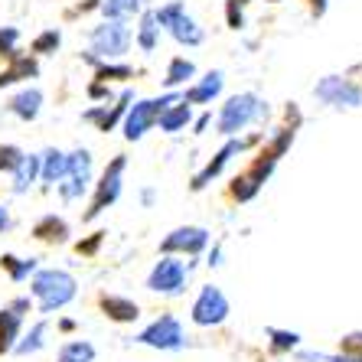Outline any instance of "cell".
Instances as JSON below:
<instances>
[{
  "label": "cell",
  "mask_w": 362,
  "mask_h": 362,
  "mask_svg": "<svg viewBox=\"0 0 362 362\" xmlns=\"http://www.w3.org/2000/svg\"><path fill=\"white\" fill-rule=\"evenodd\" d=\"M30 291H33L36 303H40V313H56L62 307L76 300L78 294V281L62 268H36V274L30 278Z\"/></svg>",
  "instance_id": "1"
},
{
  "label": "cell",
  "mask_w": 362,
  "mask_h": 362,
  "mask_svg": "<svg viewBox=\"0 0 362 362\" xmlns=\"http://www.w3.org/2000/svg\"><path fill=\"white\" fill-rule=\"evenodd\" d=\"M262 115H268V105H264L258 95L238 92L219 108V115H216V131H219L222 137H235V134H242L252 121L262 118Z\"/></svg>",
  "instance_id": "2"
},
{
  "label": "cell",
  "mask_w": 362,
  "mask_h": 362,
  "mask_svg": "<svg viewBox=\"0 0 362 362\" xmlns=\"http://www.w3.org/2000/svg\"><path fill=\"white\" fill-rule=\"evenodd\" d=\"M180 98H183L180 92H167V95H160V98L134 101V105L127 108L124 121H121V127H124V141H141L147 131L157 127V118H160L163 111H167L173 101H180Z\"/></svg>",
  "instance_id": "3"
},
{
  "label": "cell",
  "mask_w": 362,
  "mask_h": 362,
  "mask_svg": "<svg viewBox=\"0 0 362 362\" xmlns=\"http://www.w3.org/2000/svg\"><path fill=\"white\" fill-rule=\"evenodd\" d=\"M189 271H193V264L183 262L180 255H163L147 274V291L163 297H180L189 284Z\"/></svg>",
  "instance_id": "4"
},
{
  "label": "cell",
  "mask_w": 362,
  "mask_h": 362,
  "mask_svg": "<svg viewBox=\"0 0 362 362\" xmlns=\"http://www.w3.org/2000/svg\"><path fill=\"white\" fill-rule=\"evenodd\" d=\"M131 40H134V33H131L127 20H105V23L95 26L92 33H88L92 52L98 56V59H105V62L127 56V49H131Z\"/></svg>",
  "instance_id": "5"
},
{
  "label": "cell",
  "mask_w": 362,
  "mask_h": 362,
  "mask_svg": "<svg viewBox=\"0 0 362 362\" xmlns=\"http://www.w3.org/2000/svg\"><path fill=\"white\" fill-rule=\"evenodd\" d=\"M134 343L151 346V349H160V353H180V349L186 346L183 323H180L173 313H160L157 320L147 323V327L137 333Z\"/></svg>",
  "instance_id": "6"
},
{
  "label": "cell",
  "mask_w": 362,
  "mask_h": 362,
  "mask_svg": "<svg viewBox=\"0 0 362 362\" xmlns=\"http://www.w3.org/2000/svg\"><path fill=\"white\" fill-rule=\"evenodd\" d=\"M124 167H127V157L124 153H118L115 160L105 167V173H101V180L95 183V196H92V206H88V212H85V219L92 222V219H98L101 212L108 209V206H115L118 202V196H121V180H124Z\"/></svg>",
  "instance_id": "7"
},
{
  "label": "cell",
  "mask_w": 362,
  "mask_h": 362,
  "mask_svg": "<svg viewBox=\"0 0 362 362\" xmlns=\"http://www.w3.org/2000/svg\"><path fill=\"white\" fill-rule=\"evenodd\" d=\"M228 310H232V307H228V297L222 294V287L202 284L199 294H196V300H193L189 317H193L196 327H219V323H226Z\"/></svg>",
  "instance_id": "8"
},
{
  "label": "cell",
  "mask_w": 362,
  "mask_h": 362,
  "mask_svg": "<svg viewBox=\"0 0 362 362\" xmlns=\"http://www.w3.org/2000/svg\"><path fill=\"white\" fill-rule=\"evenodd\" d=\"M88 186H92V151H78L69 153V170H66V180L59 183V196L66 202H76L88 193Z\"/></svg>",
  "instance_id": "9"
},
{
  "label": "cell",
  "mask_w": 362,
  "mask_h": 362,
  "mask_svg": "<svg viewBox=\"0 0 362 362\" xmlns=\"http://www.w3.org/2000/svg\"><path fill=\"white\" fill-rule=\"evenodd\" d=\"M212 235L209 228L202 226H180L173 228L167 238L160 242V252L163 255H189V258H196V255H202L206 248H209Z\"/></svg>",
  "instance_id": "10"
},
{
  "label": "cell",
  "mask_w": 362,
  "mask_h": 362,
  "mask_svg": "<svg viewBox=\"0 0 362 362\" xmlns=\"http://www.w3.org/2000/svg\"><path fill=\"white\" fill-rule=\"evenodd\" d=\"M258 141V137H252V141H238V137H228L226 141V147H222L219 153H216V157H212L209 163H206V167L199 170V173H196L193 177V193H202V189H206V186L212 183V180L219 177L222 170L228 167V160H232V157H235V153H242L245 147H252V144Z\"/></svg>",
  "instance_id": "11"
},
{
  "label": "cell",
  "mask_w": 362,
  "mask_h": 362,
  "mask_svg": "<svg viewBox=\"0 0 362 362\" xmlns=\"http://www.w3.org/2000/svg\"><path fill=\"white\" fill-rule=\"evenodd\" d=\"M313 95L320 101H327V105H333V108H356V105H362V92L339 76H327L323 82H317Z\"/></svg>",
  "instance_id": "12"
},
{
  "label": "cell",
  "mask_w": 362,
  "mask_h": 362,
  "mask_svg": "<svg viewBox=\"0 0 362 362\" xmlns=\"http://www.w3.org/2000/svg\"><path fill=\"white\" fill-rule=\"evenodd\" d=\"M131 101H134V92L127 88V92H121L118 98L108 101V105H98V108L85 111L82 118H85V121H92V124H98L101 134H108V131H115V127H118L121 121H124L127 108H131Z\"/></svg>",
  "instance_id": "13"
},
{
  "label": "cell",
  "mask_w": 362,
  "mask_h": 362,
  "mask_svg": "<svg viewBox=\"0 0 362 362\" xmlns=\"http://www.w3.org/2000/svg\"><path fill=\"white\" fill-rule=\"evenodd\" d=\"M222 85H226V76H222L219 69H212L199 82H193L189 88L183 92V101L186 105H209L212 98H219L222 95Z\"/></svg>",
  "instance_id": "14"
},
{
  "label": "cell",
  "mask_w": 362,
  "mask_h": 362,
  "mask_svg": "<svg viewBox=\"0 0 362 362\" xmlns=\"http://www.w3.org/2000/svg\"><path fill=\"white\" fill-rule=\"evenodd\" d=\"M66 170H69V153H62L59 147H46L40 153V180L46 186H59L66 180Z\"/></svg>",
  "instance_id": "15"
},
{
  "label": "cell",
  "mask_w": 362,
  "mask_h": 362,
  "mask_svg": "<svg viewBox=\"0 0 362 362\" xmlns=\"http://www.w3.org/2000/svg\"><path fill=\"white\" fill-rule=\"evenodd\" d=\"M7 111L30 124V121L40 118V111H42V92H40V88H23V92H17L13 98H10Z\"/></svg>",
  "instance_id": "16"
},
{
  "label": "cell",
  "mask_w": 362,
  "mask_h": 362,
  "mask_svg": "<svg viewBox=\"0 0 362 362\" xmlns=\"http://www.w3.org/2000/svg\"><path fill=\"white\" fill-rule=\"evenodd\" d=\"M189 124H193V105H186L183 98L173 101L160 118H157V127H160L163 134H180V131H186Z\"/></svg>",
  "instance_id": "17"
},
{
  "label": "cell",
  "mask_w": 362,
  "mask_h": 362,
  "mask_svg": "<svg viewBox=\"0 0 362 362\" xmlns=\"http://www.w3.org/2000/svg\"><path fill=\"white\" fill-rule=\"evenodd\" d=\"M101 310H105V317L115 323H134L137 317H141V307H137L131 297H121V294L101 297Z\"/></svg>",
  "instance_id": "18"
},
{
  "label": "cell",
  "mask_w": 362,
  "mask_h": 362,
  "mask_svg": "<svg viewBox=\"0 0 362 362\" xmlns=\"http://www.w3.org/2000/svg\"><path fill=\"white\" fill-rule=\"evenodd\" d=\"M10 177H13V183H10V189L13 193H26L30 186L40 180V153H23L20 157V163L13 170H10Z\"/></svg>",
  "instance_id": "19"
},
{
  "label": "cell",
  "mask_w": 362,
  "mask_h": 362,
  "mask_svg": "<svg viewBox=\"0 0 362 362\" xmlns=\"http://www.w3.org/2000/svg\"><path fill=\"white\" fill-rule=\"evenodd\" d=\"M20 333H23V317H20L17 310L4 307V310H0V356L13 353Z\"/></svg>",
  "instance_id": "20"
},
{
  "label": "cell",
  "mask_w": 362,
  "mask_h": 362,
  "mask_svg": "<svg viewBox=\"0 0 362 362\" xmlns=\"http://www.w3.org/2000/svg\"><path fill=\"white\" fill-rule=\"evenodd\" d=\"M193 78H196V62L186 59V56H173L167 66V76H163V88H167V92H177L180 85L193 82Z\"/></svg>",
  "instance_id": "21"
},
{
  "label": "cell",
  "mask_w": 362,
  "mask_h": 362,
  "mask_svg": "<svg viewBox=\"0 0 362 362\" xmlns=\"http://www.w3.org/2000/svg\"><path fill=\"white\" fill-rule=\"evenodd\" d=\"M33 238H40V242H46V245H59V242H66V238H69V226H66V219H59L56 212L42 216V219L33 226Z\"/></svg>",
  "instance_id": "22"
},
{
  "label": "cell",
  "mask_w": 362,
  "mask_h": 362,
  "mask_svg": "<svg viewBox=\"0 0 362 362\" xmlns=\"http://www.w3.org/2000/svg\"><path fill=\"white\" fill-rule=\"evenodd\" d=\"M46 333H49V323L36 320L33 327L26 329V333H20L17 346H13V353H17V356H36L42 346H46Z\"/></svg>",
  "instance_id": "23"
},
{
  "label": "cell",
  "mask_w": 362,
  "mask_h": 362,
  "mask_svg": "<svg viewBox=\"0 0 362 362\" xmlns=\"http://www.w3.org/2000/svg\"><path fill=\"white\" fill-rule=\"evenodd\" d=\"M173 40L180 42V46H202V40H206V30H202L199 23H196L189 13H183V17L177 20V23L167 30Z\"/></svg>",
  "instance_id": "24"
},
{
  "label": "cell",
  "mask_w": 362,
  "mask_h": 362,
  "mask_svg": "<svg viewBox=\"0 0 362 362\" xmlns=\"http://www.w3.org/2000/svg\"><path fill=\"white\" fill-rule=\"evenodd\" d=\"M160 46V26L153 10H141V23H137V49L141 52H153Z\"/></svg>",
  "instance_id": "25"
},
{
  "label": "cell",
  "mask_w": 362,
  "mask_h": 362,
  "mask_svg": "<svg viewBox=\"0 0 362 362\" xmlns=\"http://www.w3.org/2000/svg\"><path fill=\"white\" fill-rule=\"evenodd\" d=\"M36 72H40V66H36V59L33 56H13V59H10V69H4V72H0V88H4V85H13V82H23V78H33Z\"/></svg>",
  "instance_id": "26"
},
{
  "label": "cell",
  "mask_w": 362,
  "mask_h": 362,
  "mask_svg": "<svg viewBox=\"0 0 362 362\" xmlns=\"http://www.w3.org/2000/svg\"><path fill=\"white\" fill-rule=\"evenodd\" d=\"M0 268L10 274V281L23 284V281H30L36 274V258H17V255H4V258H0Z\"/></svg>",
  "instance_id": "27"
},
{
  "label": "cell",
  "mask_w": 362,
  "mask_h": 362,
  "mask_svg": "<svg viewBox=\"0 0 362 362\" xmlns=\"http://www.w3.org/2000/svg\"><path fill=\"white\" fill-rule=\"evenodd\" d=\"M101 13L105 20H131L144 10V0H101Z\"/></svg>",
  "instance_id": "28"
},
{
  "label": "cell",
  "mask_w": 362,
  "mask_h": 362,
  "mask_svg": "<svg viewBox=\"0 0 362 362\" xmlns=\"http://www.w3.org/2000/svg\"><path fill=\"white\" fill-rule=\"evenodd\" d=\"M56 362H95V346L88 339H69L59 349Z\"/></svg>",
  "instance_id": "29"
},
{
  "label": "cell",
  "mask_w": 362,
  "mask_h": 362,
  "mask_svg": "<svg viewBox=\"0 0 362 362\" xmlns=\"http://www.w3.org/2000/svg\"><path fill=\"white\" fill-rule=\"evenodd\" d=\"M95 78L98 82H124V78H134V69L127 66V62H101V66H95Z\"/></svg>",
  "instance_id": "30"
},
{
  "label": "cell",
  "mask_w": 362,
  "mask_h": 362,
  "mask_svg": "<svg viewBox=\"0 0 362 362\" xmlns=\"http://www.w3.org/2000/svg\"><path fill=\"white\" fill-rule=\"evenodd\" d=\"M59 42H62L59 26H49V30H42V33L30 42V49H33L36 56H52V52L59 49Z\"/></svg>",
  "instance_id": "31"
},
{
  "label": "cell",
  "mask_w": 362,
  "mask_h": 362,
  "mask_svg": "<svg viewBox=\"0 0 362 362\" xmlns=\"http://www.w3.org/2000/svg\"><path fill=\"white\" fill-rule=\"evenodd\" d=\"M183 13H186L183 0H170V4H160V7L153 10V17H157V26H160V30H170Z\"/></svg>",
  "instance_id": "32"
},
{
  "label": "cell",
  "mask_w": 362,
  "mask_h": 362,
  "mask_svg": "<svg viewBox=\"0 0 362 362\" xmlns=\"http://www.w3.org/2000/svg\"><path fill=\"white\" fill-rule=\"evenodd\" d=\"M258 193H262V183L252 180L248 173H238V177L232 180V196H235L238 202H252Z\"/></svg>",
  "instance_id": "33"
},
{
  "label": "cell",
  "mask_w": 362,
  "mask_h": 362,
  "mask_svg": "<svg viewBox=\"0 0 362 362\" xmlns=\"http://www.w3.org/2000/svg\"><path fill=\"white\" fill-rule=\"evenodd\" d=\"M291 144H294V127H278V134L268 141L264 153H268V157H274V160H281V157L291 151Z\"/></svg>",
  "instance_id": "34"
},
{
  "label": "cell",
  "mask_w": 362,
  "mask_h": 362,
  "mask_svg": "<svg viewBox=\"0 0 362 362\" xmlns=\"http://www.w3.org/2000/svg\"><path fill=\"white\" fill-rule=\"evenodd\" d=\"M268 337H271V349L274 353H291L300 346V337L291 333V329H278V327H268Z\"/></svg>",
  "instance_id": "35"
},
{
  "label": "cell",
  "mask_w": 362,
  "mask_h": 362,
  "mask_svg": "<svg viewBox=\"0 0 362 362\" xmlns=\"http://www.w3.org/2000/svg\"><path fill=\"white\" fill-rule=\"evenodd\" d=\"M20 30L17 26H0V59H13L17 56Z\"/></svg>",
  "instance_id": "36"
},
{
  "label": "cell",
  "mask_w": 362,
  "mask_h": 362,
  "mask_svg": "<svg viewBox=\"0 0 362 362\" xmlns=\"http://www.w3.org/2000/svg\"><path fill=\"white\" fill-rule=\"evenodd\" d=\"M20 157H23V151L17 144H0V173H10L20 163Z\"/></svg>",
  "instance_id": "37"
},
{
  "label": "cell",
  "mask_w": 362,
  "mask_h": 362,
  "mask_svg": "<svg viewBox=\"0 0 362 362\" xmlns=\"http://www.w3.org/2000/svg\"><path fill=\"white\" fill-rule=\"evenodd\" d=\"M226 23H228V30H245L242 7H238L235 0H226Z\"/></svg>",
  "instance_id": "38"
},
{
  "label": "cell",
  "mask_w": 362,
  "mask_h": 362,
  "mask_svg": "<svg viewBox=\"0 0 362 362\" xmlns=\"http://www.w3.org/2000/svg\"><path fill=\"white\" fill-rule=\"evenodd\" d=\"M101 242H105V232H92V235L85 238V242L76 245V252H78V255H88V258H92V255L101 248Z\"/></svg>",
  "instance_id": "39"
},
{
  "label": "cell",
  "mask_w": 362,
  "mask_h": 362,
  "mask_svg": "<svg viewBox=\"0 0 362 362\" xmlns=\"http://www.w3.org/2000/svg\"><path fill=\"white\" fill-rule=\"evenodd\" d=\"M88 98H92V101H105V105H108V101H115V98H111L108 82H98V78L88 85Z\"/></svg>",
  "instance_id": "40"
},
{
  "label": "cell",
  "mask_w": 362,
  "mask_h": 362,
  "mask_svg": "<svg viewBox=\"0 0 362 362\" xmlns=\"http://www.w3.org/2000/svg\"><path fill=\"white\" fill-rule=\"evenodd\" d=\"M212 124V111H202L199 118L193 121V134H206V127Z\"/></svg>",
  "instance_id": "41"
},
{
  "label": "cell",
  "mask_w": 362,
  "mask_h": 362,
  "mask_svg": "<svg viewBox=\"0 0 362 362\" xmlns=\"http://www.w3.org/2000/svg\"><path fill=\"white\" fill-rule=\"evenodd\" d=\"M10 310H17L20 317H26V313L33 310V303H30V297H17V300L10 303Z\"/></svg>",
  "instance_id": "42"
},
{
  "label": "cell",
  "mask_w": 362,
  "mask_h": 362,
  "mask_svg": "<svg viewBox=\"0 0 362 362\" xmlns=\"http://www.w3.org/2000/svg\"><path fill=\"white\" fill-rule=\"evenodd\" d=\"M206 264H209V268H219V264H222V245H219V242L212 245V252H209V262H206Z\"/></svg>",
  "instance_id": "43"
},
{
  "label": "cell",
  "mask_w": 362,
  "mask_h": 362,
  "mask_svg": "<svg viewBox=\"0 0 362 362\" xmlns=\"http://www.w3.org/2000/svg\"><path fill=\"white\" fill-rule=\"evenodd\" d=\"M10 226H13V219H10V209H7V206H0V235H4Z\"/></svg>",
  "instance_id": "44"
},
{
  "label": "cell",
  "mask_w": 362,
  "mask_h": 362,
  "mask_svg": "<svg viewBox=\"0 0 362 362\" xmlns=\"http://www.w3.org/2000/svg\"><path fill=\"white\" fill-rule=\"evenodd\" d=\"M56 327H59V329H62V333H72V329H76V327H78V323H76V320H69V317H62V320H59V323H56Z\"/></svg>",
  "instance_id": "45"
},
{
  "label": "cell",
  "mask_w": 362,
  "mask_h": 362,
  "mask_svg": "<svg viewBox=\"0 0 362 362\" xmlns=\"http://www.w3.org/2000/svg\"><path fill=\"white\" fill-rule=\"evenodd\" d=\"M153 199H157V193H153L151 186H147V189L141 193V202H144V206H153Z\"/></svg>",
  "instance_id": "46"
},
{
  "label": "cell",
  "mask_w": 362,
  "mask_h": 362,
  "mask_svg": "<svg viewBox=\"0 0 362 362\" xmlns=\"http://www.w3.org/2000/svg\"><path fill=\"white\" fill-rule=\"evenodd\" d=\"M323 10H327V0H313V13H317V17H320Z\"/></svg>",
  "instance_id": "47"
},
{
  "label": "cell",
  "mask_w": 362,
  "mask_h": 362,
  "mask_svg": "<svg viewBox=\"0 0 362 362\" xmlns=\"http://www.w3.org/2000/svg\"><path fill=\"white\" fill-rule=\"evenodd\" d=\"M329 362H349V356H337V359H329Z\"/></svg>",
  "instance_id": "48"
},
{
  "label": "cell",
  "mask_w": 362,
  "mask_h": 362,
  "mask_svg": "<svg viewBox=\"0 0 362 362\" xmlns=\"http://www.w3.org/2000/svg\"><path fill=\"white\" fill-rule=\"evenodd\" d=\"M235 4H238V7H245V4H252V0H235Z\"/></svg>",
  "instance_id": "49"
},
{
  "label": "cell",
  "mask_w": 362,
  "mask_h": 362,
  "mask_svg": "<svg viewBox=\"0 0 362 362\" xmlns=\"http://www.w3.org/2000/svg\"><path fill=\"white\" fill-rule=\"evenodd\" d=\"M349 362H362V359H353V356H349Z\"/></svg>",
  "instance_id": "50"
},
{
  "label": "cell",
  "mask_w": 362,
  "mask_h": 362,
  "mask_svg": "<svg viewBox=\"0 0 362 362\" xmlns=\"http://www.w3.org/2000/svg\"><path fill=\"white\" fill-rule=\"evenodd\" d=\"M268 4H281V0H268Z\"/></svg>",
  "instance_id": "51"
}]
</instances>
